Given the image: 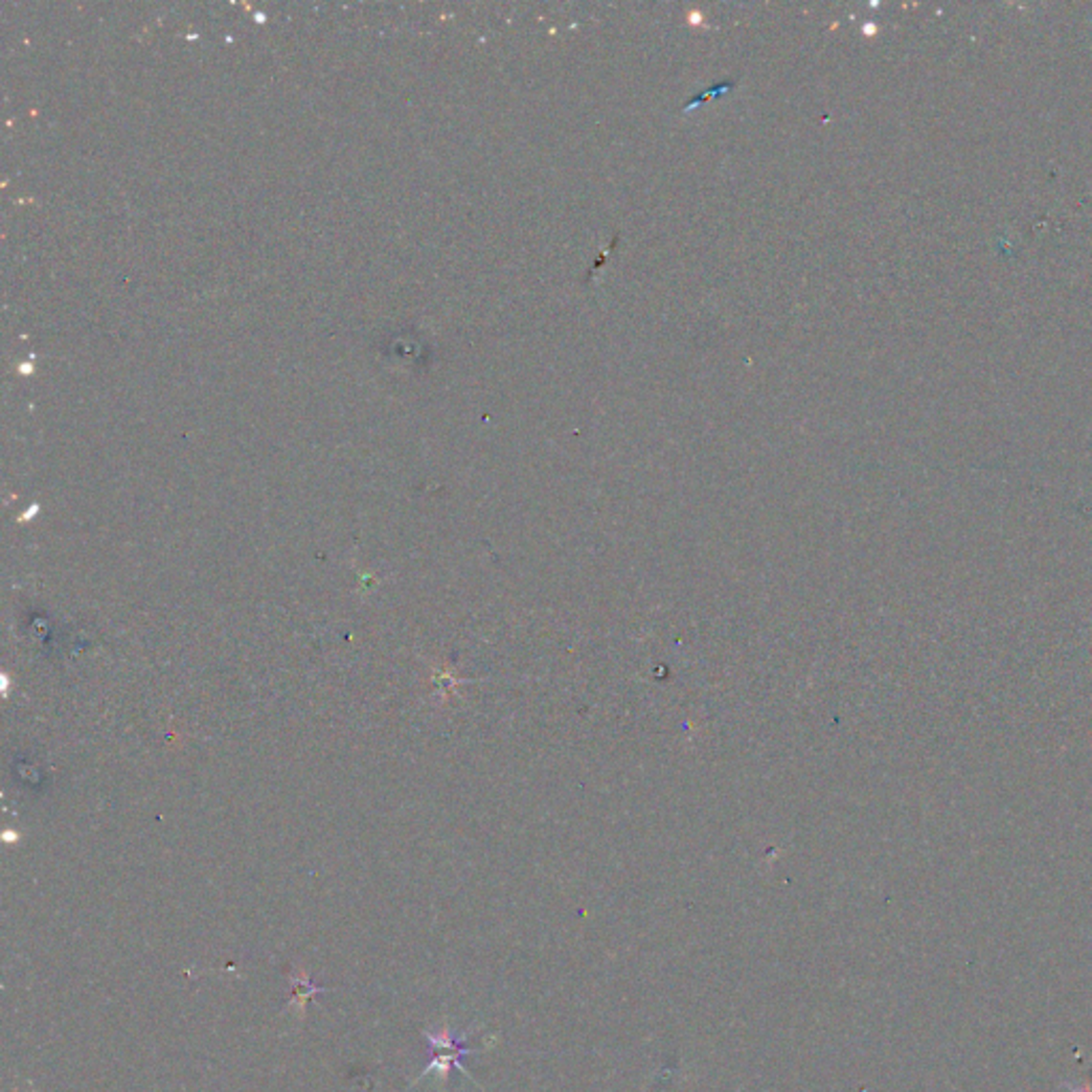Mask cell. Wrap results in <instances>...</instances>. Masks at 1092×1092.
Segmentation results:
<instances>
[{
    "mask_svg": "<svg viewBox=\"0 0 1092 1092\" xmlns=\"http://www.w3.org/2000/svg\"><path fill=\"white\" fill-rule=\"evenodd\" d=\"M425 1039H427L429 1048H431V1052H433V1058H431L429 1065L425 1067V1071H422V1076H419V1080L425 1078L427 1073H431V1071H438V1073H440V1080H446L450 1069H461V1071H464L466 1078H472V1076H469V1073L464 1069V1065H461V1060H464V1057H467V1054L478 1052L476 1048L466 1046L467 1033L455 1035V1033H450L448 1029H440L438 1033H425Z\"/></svg>",
    "mask_w": 1092,
    "mask_h": 1092,
    "instance_id": "cell-1",
    "label": "cell"
},
{
    "mask_svg": "<svg viewBox=\"0 0 1092 1092\" xmlns=\"http://www.w3.org/2000/svg\"><path fill=\"white\" fill-rule=\"evenodd\" d=\"M290 984L295 986V992H293V1001L288 1003V1010H299V1015H304V1005L312 999L316 992H323L325 988L323 986H316L312 984V979L307 977V973H301V975H290Z\"/></svg>",
    "mask_w": 1092,
    "mask_h": 1092,
    "instance_id": "cell-2",
    "label": "cell"
}]
</instances>
